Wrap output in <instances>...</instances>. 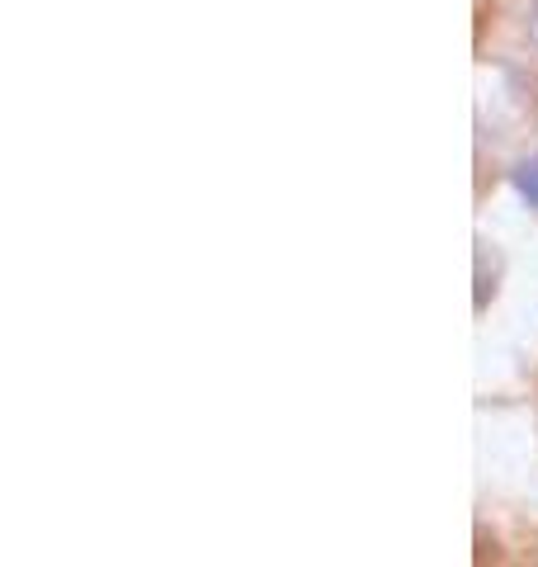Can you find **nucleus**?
Segmentation results:
<instances>
[{
	"instance_id": "obj_1",
	"label": "nucleus",
	"mask_w": 538,
	"mask_h": 567,
	"mask_svg": "<svg viewBox=\"0 0 538 567\" xmlns=\"http://www.w3.org/2000/svg\"><path fill=\"white\" fill-rule=\"evenodd\" d=\"M515 189H519V199H525L529 208H538V162H519L515 166Z\"/></svg>"
},
{
	"instance_id": "obj_2",
	"label": "nucleus",
	"mask_w": 538,
	"mask_h": 567,
	"mask_svg": "<svg viewBox=\"0 0 538 567\" xmlns=\"http://www.w3.org/2000/svg\"><path fill=\"white\" fill-rule=\"evenodd\" d=\"M525 29H529V39L538 43V0H529V20H525Z\"/></svg>"
}]
</instances>
